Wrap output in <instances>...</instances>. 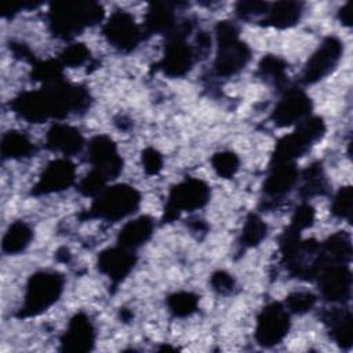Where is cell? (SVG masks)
<instances>
[{"label": "cell", "mask_w": 353, "mask_h": 353, "mask_svg": "<svg viewBox=\"0 0 353 353\" xmlns=\"http://www.w3.org/2000/svg\"><path fill=\"white\" fill-rule=\"evenodd\" d=\"M102 34L110 46L123 52L132 51L143 39L142 28L135 22V18L124 10H117L110 14L102 26Z\"/></svg>", "instance_id": "cell-9"}, {"label": "cell", "mask_w": 353, "mask_h": 353, "mask_svg": "<svg viewBox=\"0 0 353 353\" xmlns=\"http://www.w3.org/2000/svg\"><path fill=\"white\" fill-rule=\"evenodd\" d=\"M210 283H211V287L214 291H216L218 294L221 295H229L233 292L234 290V279L230 273L225 272V270H216L211 274V279H210Z\"/></svg>", "instance_id": "cell-36"}, {"label": "cell", "mask_w": 353, "mask_h": 353, "mask_svg": "<svg viewBox=\"0 0 353 353\" xmlns=\"http://www.w3.org/2000/svg\"><path fill=\"white\" fill-rule=\"evenodd\" d=\"M331 212L341 219H349L352 214V188L343 186L334 196L331 204Z\"/></svg>", "instance_id": "cell-34"}, {"label": "cell", "mask_w": 353, "mask_h": 353, "mask_svg": "<svg viewBox=\"0 0 353 353\" xmlns=\"http://www.w3.org/2000/svg\"><path fill=\"white\" fill-rule=\"evenodd\" d=\"M167 306L175 317H189L199 307V296L190 291H178L167 298Z\"/></svg>", "instance_id": "cell-29"}, {"label": "cell", "mask_w": 353, "mask_h": 353, "mask_svg": "<svg viewBox=\"0 0 353 353\" xmlns=\"http://www.w3.org/2000/svg\"><path fill=\"white\" fill-rule=\"evenodd\" d=\"M338 19L341 21L342 25L345 26H350L352 25V11H350V4L346 3L345 6H342L338 11Z\"/></svg>", "instance_id": "cell-39"}, {"label": "cell", "mask_w": 353, "mask_h": 353, "mask_svg": "<svg viewBox=\"0 0 353 353\" xmlns=\"http://www.w3.org/2000/svg\"><path fill=\"white\" fill-rule=\"evenodd\" d=\"M327 189V179L320 164H312L302 172V185L299 193L303 199L325 194Z\"/></svg>", "instance_id": "cell-26"}, {"label": "cell", "mask_w": 353, "mask_h": 353, "mask_svg": "<svg viewBox=\"0 0 353 353\" xmlns=\"http://www.w3.org/2000/svg\"><path fill=\"white\" fill-rule=\"evenodd\" d=\"M137 263V256L132 250L116 245L103 250L98 256V269L110 283L117 287L132 272Z\"/></svg>", "instance_id": "cell-16"}, {"label": "cell", "mask_w": 353, "mask_h": 353, "mask_svg": "<svg viewBox=\"0 0 353 353\" xmlns=\"http://www.w3.org/2000/svg\"><path fill=\"white\" fill-rule=\"evenodd\" d=\"M95 345V328L90 317L80 312L76 313L68 323L65 332L61 336V350L85 353L92 350Z\"/></svg>", "instance_id": "cell-15"}, {"label": "cell", "mask_w": 353, "mask_h": 353, "mask_svg": "<svg viewBox=\"0 0 353 353\" xmlns=\"http://www.w3.org/2000/svg\"><path fill=\"white\" fill-rule=\"evenodd\" d=\"M139 204L141 194L134 186L117 183L105 188L94 197L85 216L98 218L108 222H117L134 214Z\"/></svg>", "instance_id": "cell-3"}, {"label": "cell", "mask_w": 353, "mask_h": 353, "mask_svg": "<svg viewBox=\"0 0 353 353\" xmlns=\"http://www.w3.org/2000/svg\"><path fill=\"white\" fill-rule=\"evenodd\" d=\"M310 112L312 101L309 95L298 87H291L285 88L276 103L270 119L277 127H290L309 117Z\"/></svg>", "instance_id": "cell-11"}, {"label": "cell", "mask_w": 353, "mask_h": 353, "mask_svg": "<svg viewBox=\"0 0 353 353\" xmlns=\"http://www.w3.org/2000/svg\"><path fill=\"white\" fill-rule=\"evenodd\" d=\"M291 327L290 312L280 302L268 303L256 317L255 339L263 347L280 343Z\"/></svg>", "instance_id": "cell-8"}, {"label": "cell", "mask_w": 353, "mask_h": 353, "mask_svg": "<svg viewBox=\"0 0 353 353\" xmlns=\"http://www.w3.org/2000/svg\"><path fill=\"white\" fill-rule=\"evenodd\" d=\"M321 296L331 303H346L352 292V273L347 263H331L316 277Z\"/></svg>", "instance_id": "cell-12"}, {"label": "cell", "mask_w": 353, "mask_h": 353, "mask_svg": "<svg viewBox=\"0 0 353 353\" xmlns=\"http://www.w3.org/2000/svg\"><path fill=\"white\" fill-rule=\"evenodd\" d=\"M11 109L29 123H41L52 117L51 102L44 87L34 91L21 92L12 99Z\"/></svg>", "instance_id": "cell-17"}, {"label": "cell", "mask_w": 353, "mask_h": 353, "mask_svg": "<svg viewBox=\"0 0 353 353\" xmlns=\"http://www.w3.org/2000/svg\"><path fill=\"white\" fill-rule=\"evenodd\" d=\"M90 59V50L84 43H72L61 52L58 61L63 68H77Z\"/></svg>", "instance_id": "cell-31"}, {"label": "cell", "mask_w": 353, "mask_h": 353, "mask_svg": "<svg viewBox=\"0 0 353 353\" xmlns=\"http://www.w3.org/2000/svg\"><path fill=\"white\" fill-rule=\"evenodd\" d=\"M342 52L343 44L338 37H325L307 59L302 72V81L305 84H314L328 76L338 66Z\"/></svg>", "instance_id": "cell-10"}, {"label": "cell", "mask_w": 353, "mask_h": 353, "mask_svg": "<svg viewBox=\"0 0 353 353\" xmlns=\"http://www.w3.org/2000/svg\"><path fill=\"white\" fill-rule=\"evenodd\" d=\"M210 200L208 185L197 178H188L171 188L164 207V222L176 219L182 212L204 207Z\"/></svg>", "instance_id": "cell-7"}, {"label": "cell", "mask_w": 353, "mask_h": 353, "mask_svg": "<svg viewBox=\"0 0 353 353\" xmlns=\"http://www.w3.org/2000/svg\"><path fill=\"white\" fill-rule=\"evenodd\" d=\"M108 181L109 179L103 174L92 168L85 176L79 181L77 190L85 197H95L106 188Z\"/></svg>", "instance_id": "cell-33"}, {"label": "cell", "mask_w": 353, "mask_h": 353, "mask_svg": "<svg viewBox=\"0 0 353 353\" xmlns=\"http://www.w3.org/2000/svg\"><path fill=\"white\" fill-rule=\"evenodd\" d=\"M268 234V226L262 221V218L256 214H250L243 225L240 244L245 248H251L262 243V240Z\"/></svg>", "instance_id": "cell-28"}, {"label": "cell", "mask_w": 353, "mask_h": 353, "mask_svg": "<svg viewBox=\"0 0 353 353\" xmlns=\"http://www.w3.org/2000/svg\"><path fill=\"white\" fill-rule=\"evenodd\" d=\"M175 4L172 3H152L145 15V32L149 34L171 33L176 26Z\"/></svg>", "instance_id": "cell-21"}, {"label": "cell", "mask_w": 353, "mask_h": 353, "mask_svg": "<svg viewBox=\"0 0 353 353\" xmlns=\"http://www.w3.org/2000/svg\"><path fill=\"white\" fill-rule=\"evenodd\" d=\"M323 321L325 323L331 338L343 349L352 346V313L347 309L334 307L324 313Z\"/></svg>", "instance_id": "cell-23"}, {"label": "cell", "mask_w": 353, "mask_h": 353, "mask_svg": "<svg viewBox=\"0 0 353 353\" xmlns=\"http://www.w3.org/2000/svg\"><path fill=\"white\" fill-rule=\"evenodd\" d=\"M33 239L32 228L22 221L12 222L6 230L1 240V250L8 255L23 252Z\"/></svg>", "instance_id": "cell-24"}, {"label": "cell", "mask_w": 353, "mask_h": 353, "mask_svg": "<svg viewBox=\"0 0 353 353\" xmlns=\"http://www.w3.org/2000/svg\"><path fill=\"white\" fill-rule=\"evenodd\" d=\"M87 159L92 168L108 179L117 178L123 170V159L114 141L108 135H97L90 141Z\"/></svg>", "instance_id": "cell-13"}, {"label": "cell", "mask_w": 353, "mask_h": 353, "mask_svg": "<svg viewBox=\"0 0 353 353\" xmlns=\"http://www.w3.org/2000/svg\"><path fill=\"white\" fill-rule=\"evenodd\" d=\"M211 167L221 178H232L239 171L240 159L232 150L216 152L211 157Z\"/></svg>", "instance_id": "cell-30"}, {"label": "cell", "mask_w": 353, "mask_h": 353, "mask_svg": "<svg viewBox=\"0 0 353 353\" xmlns=\"http://www.w3.org/2000/svg\"><path fill=\"white\" fill-rule=\"evenodd\" d=\"M316 295L309 291H295L285 298L283 305L290 314H305L316 305Z\"/></svg>", "instance_id": "cell-32"}, {"label": "cell", "mask_w": 353, "mask_h": 353, "mask_svg": "<svg viewBox=\"0 0 353 353\" xmlns=\"http://www.w3.org/2000/svg\"><path fill=\"white\" fill-rule=\"evenodd\" d=\"M269 4L262 1H239L236 4V14L240 18H251L266 12Z\"/></svg>", "instance_id": "cell-38"}, {"label": "cell", "mask_w": 353, "mask_h": 353, "mask_svg": "<svg viewBox=\"0 0 353 353\" xmlns=\"http://www.w3.org/2000/svg\"><path fill=\"white\" fill-rule=\"evenodd\" d=\"M0 148H1L3 159H12V160L28 157L34 150L32 141L25 134L18 131L6 132L1 138Z\"/></svg>", "instance_id": "cell-25"}, {"label": "cell", "mask_w": 353, "mask_h": 353, "mask_svg": "<svg viewBox=\"0 0 353 353\" xmlns=\"http://www.w3.org/2000/svg\"><path fill=\"white\" fill-rule=\"evenodd\" d=\"M299 171L294 161H270V170L263 183L269 199H280L291 192L298 182Z\"/></svg>", "instance_id": "cell-18"}, {"label": "cell", "mask_w": 353, "mask_h": 353, "mask_svg": "<svg viewBox=\"0 0 353 353\" xmlns=\"http://www.w3.org/2000/svg\"><path fill=\"white\" fill-rule=\"evenodd\" d=\"M154 222L148 215H141L128 221L117 236V245L127 250H137L143 245L153 234Z\"/></svg>", "instance_id": "cell-20"}, {"label": "cell", "mask_w": 353, "mask_h": 353, "mask_svg": "<svg viewBox=\"0 0 353 353\" xmlns=\"http://www.w3.org/2000/svg\"><path fill=\"white\" fill-rule=\"evenodd\" d=\"M216 55L214 72L216 76L229 77L245 68L251 58L250 47L240 40L239 29L232 21H219L215 28Z\"/></svg>", "instance_id": "cell-2"}, {"label": "cell", "mask_w": 353, "mask_h": 353, "mask_svg": "<svg viewBox=\"0 0 353 353\" xmlns=\"http://www.w3.org/2000/svg\"><path fill=\"white\" fill-rule=\"evenodd\" d=\"M190 29V25L183 22L176 25L175 29L167 34L164 55L159 62V68L164 74L170 77H182L192 69L196 51L186 43V36Z\"/></svg>", "instance_id": "cell-6"}, {"label": "cell", "mask_w": 353, "mask_h": 353, "mask_svg": "<svg viewBox=\"0 0 353 353\" xmlns=\"http://www.w3.org/2000/svg\"><path fill=\"white\" fill-rule=\"evenodd\" d=\"M46 146L52 152H58L69 157L81 152L84 146V138L77 128L57 123L48 130L46 135Z\"/></svg>", "instance_id": "cell-19"}, {"label": "cell", "mask_w": 353, "mask_h": 353, "mask_svg": "<svg viewBox=\"0 0 353 353\" xmlns=\"http://www.w3.org/2000/svg\"><path fill=\"white\" fill-rule=\"evenodd\" d=\"M325 132V124L319 116H309L296 128L284 135L274 148L272 161H294L305 154Z\"/></svg>", "instance_id": "cell-5"}, {"label": "cell", "mask_w": 353, "mask_h": 353, "mask_svg": "<svg viewBox=\"0 0 353 353\" xmlns=\"http://www.w3.org/2000/svg\"><path fill=\"white\" fill-rule=\"evenodd\" d=\"M65 279L55 270H40L32 274L26 283L23 303L19 317L39 316L51 307L63 291Z\"/></svg>", "instance_id": "cell-4"}, {"label": "cell", "mask_w": 353, "mask_h": 353, "mask_svg": "<svg viewBox=\"0 0 353 353\" xmlns=\"http://www.w3.org/2000/svg\"><path fill=\"white\" fill-rule=\"evenodd\" d=\"M142 167L148 175H156L163 168V156L154 148H146L141 156Z\"/></svg>", "instance_id": "cell-37"}, {"label": "cell", "mask_w": 353, "mask_h": 353, "mask_svg": "<svg viewBox=\"0 0 353 353\" xmlns=\"http://www.w3.org/2000/svg\"><path fill=\"white\" fill-rule=\"evenodd\" d=\"M285 70H287L285 62L274 55L263 57L258 66L259 76L265 81H268L276 87H283L285 84V80H287Z\"/></svg>", "instance_id": "cell-27"}, {"label": "cell", "mask_w": 353, "mask_h": 353, "mask_svg": "<svg viewBox=\"0 0 353 353\" xmlns=\"http://www.w3.org/2000/svg\"><path fill=\"white\" fill-rule=\"evenodd\" d=\"M302 3L298 1H277L269 4L263 23L276 29H287L298 23L302 17Z\"/></svg>", "instance_id": "cell-22"}, {"label": "cell", "mask_w": 353, "mask_h": 353, "mask_svg": "<svg viewBox=\"0 0 353 353\" xmlns=\"http://www.w3.org/2000/svg\"><path fill=\"white\" fill-rule=\"evenodd\" d=\"M102 18L103 8L95 1H58L50 7L48 28L55 37L69 40Z\"/></svg>", "instance_id": "cell-1"}, {"label": "cell", "mask_w": 353, "mask_h": 353, "mask_svg": "<svg viewBox=\"0 0 353 353\" xmlns=\"http://www.w3.org/2000/svg\"><path fill=\"white\" fill-rule=\"evenodd\" d=\"M76 167L69 159H57L47 164L32 193L36 196L58 193L74 183Z\"/></svg>", "instance_id": "cell-14"}, {"label": "cell", "mask_w": 353, "mask_h": 353, "mask_svg": "<svg viewBox=\"0 0 353 353\" xmlns=\"http://www.w3.org/2000/svg\"><path fill=\"white\" fill-rule=\"evenodd\" d=\"M314 210L310 204L307 203H302L301 205H298L292 214L291 218V223L290 226L296 229L298 232H302L307 228H310L314 222Z\"/></svg>", "instance_id": "cell-35"}]
</instances>
